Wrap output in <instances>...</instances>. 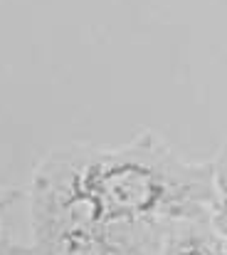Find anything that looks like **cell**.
I'll use <instances>...</instances> for the list:
<instances>
[{
  "mask_svg": "<svg viewBox=\"0 0 227 255\" xmlns=\"http://www.w3.org/2000/svg\"><path fill=\"white\" fill-rule=\"evenodd\" d=\"M213 164L158 134L121 146L70 144L30 178L32 255H158L170 228L210 221Z\"/></svg>",
  "mask_w": 227,
  "mask_h": 255,
  "instance_id": "1",
  "label": "cell"
},
{
  "mask_svg": "<svg viewBox=\"0 0 227 255\" xmlns=\"http://www.w3.org/2000/svg\"><path fill=\"white\" fill-rule=\"evenodd\" d=\"M158 255H227V243L210 221L180 223L170 228Z\"/></svg>",
  "mask_w": 227,
  "mask_h": 255,
  "instance_id": "2",
  "label": "cell"
},
{
  "mask_svg": "<svg viewBox=\"0 0 227 255\" xmlns=\"http://www.w3.org/2000/svg\"><path fill=\"white\" fill-rule=\"evenodd\" d=\"M213 164V203H210V226L227 243V141Z\"/></svg>",
  "mask_w": 227,
  "mask_h": 255,
  "instance_id": "3",
  "label": "cell"
}]
</instances>
